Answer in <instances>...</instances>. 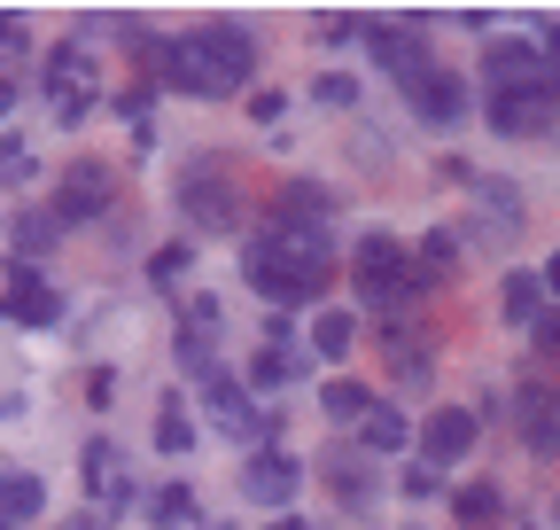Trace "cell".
Instances as JSON below:
<instances>
[{
    "label": "cell",
    "instance_id": "1",
    "mask_svg": "<svg viewBox=\"0 0 560 530\" xmlns=\"http://www.w3.org/2000/svg\"><path fill=\"white\" fill-rule=\"evenodd\" d=\"M149 71L164 79V87H179V94H242L249 79H257V39H249V24H234V16H210L202 32H187V39H164V47H149Z\"/></svg>",
    "mask_w": 560,
    "mask_h": 530
},
{
    "label": "cell",
    "instance_id": "2",
    "mask_svg": "<svg viewBox=\"0 0 560 530\" xmlns=\"http://www.w3.org/2000/svg\"><path fill=\"white\" fill-rule=\"evenodd\" d=\"M350 265H359V297H366V304H382V312H405V304L429 297V289H420V274H412V257H405L389 234L350 242Z\"/></svg>",
    "mask_w": 560,
    "mask_h": 530
},
{
    "label": "cell",
    "instance_id": "3",
    "mask_svg": "<svg viewBox=\"0 0 560 530\" xmlns=\"http://www.w3.org/2000/svg\"><path fill=\"white\" fill-rule=\"evenodd\" d=\"M39 87H47V102H55L62 125H79V117L102 102V62H94L86 47H55V55L39 62Z\"/></svg>",
    "mask_w": 560,
    "mask_h": 530
},
{
    "label": "cell",
    "instance_id": "4",
    "mask_svg": "<svg viewBox=\"0 0 560 530\" xmlns=\"http://www.w3.org/2000/svg\"><path fill=\"white\" fill-rule=\"evenodd\" d=\"M179 204H187V219H195V227H234V219H242L234 172H226L219 157H195V164H187V180H179Z\"/></svg>",
    "mask_w": 560,
    "mask_h": 530
},
{
    "label": "cell",
    "instance_id": "5",
    "mask_svg": "<svg viewBox=\"0 0 560 530\" xmlns=\"http://www.w3.org/2000/svg\"><path fill=\"white\" fill-rule=\"evenodd\" d=\"M560 79V62L552 55H537V47H522V39H499L482 55V87L490 94H545Z\"/></svg>",
    "mask_w": 560,
    "mask_h": 530
},
{
    "label": "cell",
    "instance_id": "6",
    "mask_svg": "<svg viewBox=\"0 0 560 530\" xmlns=\"http://www.w3.org/2000/svg\"><path fill=\"white\" fill-rule=\"evenodd\" d=\"M242 274H249V289H265V297H280V304H304V297L327 289V274H312V265H296V257H280L272 242H249V250H242Z\"/></svg>",
    "mask_w": 560,
    "mask_h": 530
},
{
    "label": "cell",
    "instance_id": "7",
    "mask_svg": "<svg viewBox=\"0 0 560 530\" xmlns=\"http://www.w3.org/2000/svg\"><path fill=\"white\" fill-rule=\"evenodd\" d=\"M405 94H412V117H420V125H436V132H452V125L475 117V87H467L459 71H429V79L405 87Z\"/></svg>",
    "mask_w": 560,
    "mask_h": 530
},
{
    "label": "cell",
    "instance_id": "8",
    "mask_svg": "<svg viewBox=\"0 0 560 530\" xmlns=\"http://www.w3.org/2000/svg\"><path fill=\"white\" fill-rule=\"evenodd\" d=\"M475 452V414L467 406H436L429 422H420V460L429 469H452V460H467Z\"/></svg>",
    "mask_w": 560,
    "mask_h": 530
},
{
    "label": "cell",
    "instance_id": "9",
    "mask_svg": "<svg viewBox=\"0 0 560 530\" xmlns=\"http://www.w3.org/2000/svg\"><path fill=\"white\" fill-rule=\"evenodd\" d=\"M296 484H304V469H296L289 452H272V445H257V452H249V469H242V492H249L257 507H289Z\"/></svg>",
    "mask_w": 560,
    "mask_h": 530
},
{
    "label": "cell",
    "instance_id": "10",
    "mask_svg": "<svg viewBox=\"0 0 560 530\" xmlns=\"http://www.w3.org/2000/svg\"><path fill=\"white\" fill-rule=\"evenodd\" d=\"M102 211H109V172L102 164H70L62 187H55V219L79 227V219H102Z\"/></svg>",
    "mask_w": 560,
    "mask_h": 530
},
{
    "label": "cell",
    "instance_id": "11",
    "mask_svg": "<svg viewBox=\"0 0 560 530\" xmlns=\"http://www.w3.org/2000/svg\"><path fill=\"white\" fill-rule=\"evenodd\" d=\"M514 414H522V445H529L537 460H560V390L529 382V390L514 398Z\"/></svg>",
    "mask_w": 560,
    "mask_h": 530
},
{
    "label": "cell",
    "instance_id": "12",
    "mask_svg": "<svg viewBox=\"0 0 560 530\" xmlns=\"http://www.w3.org/2000/svg\"><path fill=\"white\" fill-rule=\"evenodd\" d=\"M202 398H210V414L226 422V437H242V445H265V437H272V422L249 406V398H242L226 375H202Z\"/></svg>",
    "mask_w": 560,
    "mask_h": 530
},
{
    "label": "cell",
    "instance_id": "13",
    "mask_svg": "<svg viewBox=\"0 0 560 530\" xmlns=\"http://www.w3.org/2000/svg\"><path fill=\"white\" fill-rule=\"evenodd\" d=\"M0 312L24 320V327H47V320H62V297L32 274V265H16V274H9V304H0Z\"/></svg>",
    "mask_w": 560,
    "mask_h": 530
},
{
    "label": "cell",
    "instance_id": "14",
    "mask_svg": "<svg viewBox=\"0 0 560 530\" xmlns=\"http://www.w3.org/2000/svg\"><path fill=\"white\" fill-rule=\"evenodd\" d=\"M86 484H94V499H102V507H125L132 476H125V452H117L109 437H94V445H86Z\"/></svg>",
    "mask_w": 560,
    "mask_h": 530
},
{
    "label": "cell",
    "instance_id": "15",
    "mask_svg": "<svg viewBox=\"0 0 560 530\" xmlns=\"http://www.w3.org/2000/svg\"><path fill=\"white\" fill-rule=\"evenodd\" d=\"M39 499H47V484H39V476H24V469H0V522H24V515H39Z\"/></svg>",
    "mask_w": 560,
    "mask_h": 530
},
{
    "label": "cell",
    "instance_id": "16",
    "mask_svg": "<svg viewBox=\"0 0 560 530\" xmlns=\"http://www.w3.org/2000/svg\"><path fill=\"white\" fill-rule=\"evenodd\" d=\"M490 125L499 132H537L545 125V94H490Z\"/></svg>",
    "mask_w": 560,
    "mask_h": 530
},
{
    "label": "cell",
    "instance_id": "17",
    "mask_svg": "<svg viewBox=\"0 0 560 530\" xmlns=\"http://www.w3.org/2000/svg\"><path fill=\"white\" fill-rule=\"evenodd\" d=\"M350 344H359V320L327 304V312L312 320V352H319V359H350Z\"/></svg>",
    "mask_w": 560,
    "mask_h": 530
},
{
    "label": "cell",
    "instance_id": "18",
    "mask_svg": "<svg viewBox=\"0 0 560 530\" xmlns=\"http://www.w3.org/2000/svg\"><path fill=\"white\" fill-rule=\"evenodd\" d=\"M327 484H335L350 507H359V499H374V476H366V460H359V452H342V445L327 452Z\"/></svg>",
    "mask_w": 560,
    "mask_h": 530
},
{
    "label": "cell",
    "instance_id": "19",
    "mask_svg": "<svg viewBox=\"0 0 560 530\" xmlns=\"http://www.w3.org/2000/svg\"><path fill=\"white\" fill-rule=\"evenodd\" d=\"M319 406H327V422H366V414H374V390H366V382H327Z\"/></svg>",
    "mask_w": 560,
    "mask_h": 530
},
{
    "label": "cell",
    "instance_id": "20",
    "mask_svg": "<svg viewBox=\"0 0 560 530\" xmlns=\"http://www.w3.org/2000/svg\"><path fill=\"white\" fill-rule=\"evenodd\" d=\"M452 265H459V242L452 234H429L420 257H412V274H420V289H436V281H452Z\"/></svg>",
    "mask_w": 560,
    "mask_h": 530
},
{
    "label": "cell",
    "instance_id": "21",
    "mask_svg": "<svg viewBox=\"0 0 560 530\" xmlns=\"http://www.w3.org/2000/svg\"><path fill=\"white\" fill-rule=\"evenodd\" d=\"M499 304H506V320H522V327H529V320L545 312V281H537V274H506Z\"/></svg>",
    "mask_w": 560,
    "mask_h": 530
},
{
    "label": "cell",
    "instance_id": "22",
    "mask_svg": "<svg viewBox=\"0 0 560 530\" xmlns=\"http://www.w3.org/2000/svg\"><path fill=\"white\" fill-rule=\"evenodd\" d=\"M405 437H412V429H405V414H397V406H374V414L359 422V445H366V452H397Z\"/></svg>",
    "mask_w": 560,
    "mask_h": 530
},
{
    "label": "cell",
    "instance_id": "23",
    "mask_svg": "<svg viewBox=\"0 0 560 530\" xmlns=\"http://www.w3.org/2000/svg\"><path fill=\"white\" fill-rule=\"evenodd\" d=\"M452 507H459V522L475 530V522H499V515H506V492H499V484H467V492H452Z\"/></svg>",
    "mask_w": 560,
    "mask_h": 530
},
{
    "label": "cell",
    "instance_id": "24",
    "mask_svg": "<svg viewBox=\"0 0 560 530\" xmlns=\"http://www.w3.org/2000/svg\"><path fill=\"white\" fill-rule=\"evenodd\" d=\"M296 375H304L296 352H272V344H265V352L249 359V390H280V382H296Z\"/></svg>",
    "mask_w": 560,
    "mask_h": 530
},
{
    "label": "cell",
    "instance_id": "25",
    "mask_svg": "<svg viewBox=\"0 0 560 530\" xmlns=\"http://www.w3.org/2000/svg\"><path fill=\"white\" fill-rule=\"evenodd\" d=\"M156 445H164V452H187V445H195V422H187L179 398H164V406H156Z\"/></svg>",
    "mask_w": 560,
    "mask_h": 530
},
{
    "label": "cell",
    "instance_id": "26",
    "mask_svg": "<svg viewBox=\"0 0 560 530\" xmlns=\"http://www.w3.org/2000/svg\"><path fill=\"white\" fill-rule=\"evenodd\" d=\"M55 234H62L55 211H24V219H16V250H24V257H32V250H55Z\"/></svg>",
    "mask_w": 560,
    "mask_h": 530
},
{
    "label": "cell",
    "instance_id": "27",
    "mask_svg": "<svg viewBox=\"0 0 560 530\" xmlns=\"http://www.w3.org/2000/svg\"><path fill=\"white\" fill-rule=\"evenodd\" d=\"M149 515H156V522H195V484H164V492L149 499Z\"/></svg>",
    "mask_w": 560,
    "mask_h": 530
},
{
    "label": "cell",
    "instance_id": "28",
    "mask_svg": "<svg viewBox=\"0 0 560 530\" xmlns=\"http://www.w3.org/2000/svg\"><path fill=\"white\" fill-rule=\"evenodd\" d=\"M179 274H187V250H179V242L149 257V281H156V289H164V281H179Z\"/></svg>",
    "mask_w": 560,
    "mask_h": 530
},
{
    "label": "cell",
    "instance_id": "29",
    "mask_svg": "<svg viewBox=\"0 0 560 530\" xmlns=\"http://www.w3.org/2000/svg\"><path fill=\"white\" fill-rule=\"evenodd\" d=\"M312 94H319V102H327V110H350V102H359V87H350V79H342V71H327V79H319V87H312Z\"/></svg>",
    "mask_w": 560,
    "mask_h": 530
},
{
    "label": "cell",
    "instance_id": "30",
    "mask_svg": "<svg viewBox=\"0 0 560 530\" xmlns=\"http://www.w3.org/2000/svg\"><path fill=\"white\" fill-rule=\"evenodd\" d=\"M405 499H429L436 492V469H429V460H412V469H405V484H397Z\"/></svg>",
    "mask_w": 560,
    "mask_h": 530
},
{
    "label": "cell",
    "instance_id": "31",
    "mask_svg": "<svg viewBox=\"0 0 560 530\" xmlns=\"http://www.w3.org/2000/svg\"><path fill=\"white\" fill-rule=\"evenodd\" d=\"M529 327H537V352H545V359H560V312H537Z\"/></svg>",
    "mask_w": 560,
    "mask_h": 530
},
{
    "label": "cell",
    "instance_id": "32",
    "mask_svg": "<svg viewBox=\"0 0 560 530\" xmlns=\"http://www.w3.org/2000/svg\"><path fill=\"white\" fill-rule=\"evenodd\" d=\"M0 47H24V16L16 9H0Z\"/></svg>",
    "mask_w": 560,
    "mask_h": 530
},
{
    "label": "cell",
    "instance_id": "33",
    "mask_svg": "<svg viewBox=\"0 0 560 530\" xmlns=\"http://www.w3.org/2000/svg\"><path fill=\"white\" fill-rule=\"evenodd\" d=\"M545 132H560V79L545 87Z\"/></svg>",
    "mask_w": 560,
    "mask_h": 530
},
{
    "label": "cell",
    "instance_id": "34",
    "mask_svg": "<svg viewBox=\"0 0 560 530\" xmlns=\"http://www.w3.org/2000/svg\"><path fill=\"white\" fill-rule=\"evenodd\" d=\"M537 281H545V297H560V257H545V274H537Z\"/></svg>",
    "mask_w": 560,
    "mask_h": 530
},
{
    "label": "cell",
    "instance_id": "35",
    "mask_svg": "<svg viewBox=\"0 0 560 530\" xmlns=\"http://www.w3.org/2000/svg\"><path fill=\"white\" fill-rule=\"evenodd\" d=\"M545 55H552V62H560V16H552V24H545Z\"/></svg>",
    "mask_w": 560,
    "mask_h": 530
},
{
    "label": "cell",
    "instance_id": "36",
    "mask_svg": "<svg viewBox=\"0 0 560 530\" xmlns=\"http://www.w3.org/2000/svg\"><path fill=\"white\" fill-rule=\"evenodd\" d=\"M16 110V79H0V117H9Z\"/></svg>",
    "mask_w": 560,
    "mask_h": 530
},
{
    "label": "cell",
    "instance_id": "37",
    "mask_svg": "<svg viewBox=\"0 0 560 530\" xmlns=\"http://www.w3.org/2000/svg\"><path fill=\"white\" fill-rule=\"evenodd\" d=\"M62 530H102V515H70V522H62Z\"/></svg>",
    "mask_w": 560,
    "mask_h": 530
},
{
    "label": "cell",
    "instance_id": "38",
    "mask_svg": "<svg viewBox=\"0 0 560 530\" xmlns=\"http://www.w3.org/2000/svg\"><path fill=\"white\" fill-rule=\"evenodd\" d=\"M265 530H304V522H296V515H289V522H265Z\"/></svg>",
    "mask_w": 560,
    "mask_h": 530
},
{
    "label": "cell",
    "instance_id": "39",
    "mask_svg": "<svg viewBox=\"0 0 560 530\" xmlns=\"http://www.w3.org/2000/svg\"><path fill=\"white\" fill-rule=\"evenodd\" d=\"M0 530H16V522H0Z\"/></svg>",
    "mask_w": 560,
    "mask_h": 530
}]
</instances>
